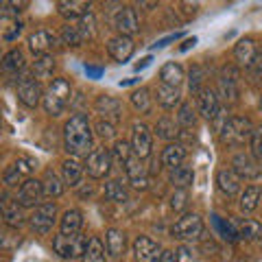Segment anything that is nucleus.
I'll use <instances>...</instances> for the list:
<instances>
[{
    "mask_svg": "<svg viewBox=\"0 0 262 262\" xmlns=\"http://www.w3.org/2000/svg\"><path fill=\"white\" fill-rule=\"evenodd\" d=\"M77 27H79V31H81V35H83L85 42H88V39H92V37H94V31H96V20H94V15L88 13V15H83V18H79Z\"/></svg>",
    "mask_w": 262,
    "mask_h": 262,
    "instance_id": "44",
    "label": "nucleus"
},
{
    "mask_svg": "<svg viewBox=\"0 0 262 262\" xmlns=\"http://www.w3.org/2000/svg\"><path fill=\"white\" fill-rule=\"evenodd\" d=\"M96 134L101 136V138H105V140H110V138H114V136H116L114 122H110V120H101V122L96 125Z\"/></svg>",
    "mask_w": 262,
    "mask_h": 262,
    "instance_id": "52",
    "label": "nucleus"
},
{
    "mask_svg": "<svg viewBox=\"0 0 262 262\" xmlns=\"http://www.w3.org/2000/svg\"><path fill=\"white\" fill-rule=\"evenodd\" d=\"M125 173H127V179L129 184L136 188V190H146L149 188V170L142 164V158H131L125 166Z\"/></svg>",
    "mask_w": 262,
    "mask_h": 262,
    "instance_id": "11",
    "label": "nucleus"
},
{
    "mask_svg": "<svg viewBox=\"0 0 262 262\" xmlns=\"http://www.w3.org/2000/svg\"><path fill=\"white\" fill-rule=\"evenodd\" d=\"M44 196V186L37 179H24L18 190V203L22 208H33L37 206L39 199Z\"/></svg>",
    "mask_w": 262,
    "mask_h": 262,
    "instance_id": "10",
    "label": "nucleus"
},
{
    "mask_svg": "<svg viewBox=\"0 0 262 262\" xmlns=\"http://www.w3.org/2000/svg\"><path fill=\"white\" fill-rule=\"evenodd\" d=\"M90 5L92 0H57V11L66 20H79L90 13Z\"/></svg>",
    "mask_w": 262,
    "mask_h": 262,
    "instance_id": "15",
    "label": "nucleus"
},
{
    "mask_svg": "<svg viewBox=\"0 0 262 262\" xmlns=\"http://www.w3.org/2000/svg\"><path fill=\"white\" fill-rule=\"evenodd\" d=\"M160 79H162V83L179 88L182 85V81H184V68L179 63H175V61L164 63L162 70H160Z\"/></svg>",
    "mask_w": 262,
    "mask_h": 262,
    "instance_id": "26",
    "label": "nucleus"
},
{
    "mask_svg": "<svg viewBox=\"0 0 262 262\" xmlns=\"http://www.w3.org/2000/svg\"><path fill=\"white\" fill-rule=\"evenodd\" d=\"M92 129H90V120L83 114H75L70 120L63 125V146L70 155H90L92 149Z\"/></svg>",
    "mask_w": 262,
    "mask_h": 262,
    "instance_id": "1",
    "label": "nucleus"
},
{
    "mask_svg": "<svg viewBox=\"0 0 262 262\" xmlns=\"http://www.w3.org/2000/svg\"><path fill=\"white\" fill-rule=\"evenodd\" d=\"M256 53H258V48H256V42H253L251 37H243L241 42L234 46V57H236V61H238L241 66H245V68H249V66H251Z\"/></svg>",
    "mask_w": 262,
    "mask_h": 262,
    "instance_id": "21",
    "label": "nucleus"
},
{
    "mask_svg": "<svg viewBox=\"0 0 262 262\" xmlns=\"http://www.w3.org/2000/svg\"><path fill=\"white\" fill-rule=\"evenodd\" d=\"M53 72H55V57L48 53L37 55L35 63H33V75L37 79H48V77H53Z\"/></svg>",
    "mask_w": 262,
    "mask_h": 262,
    "instance_id": "30",
    "label": "nucleus"
},
{
    "mask_svg": "<svg viewBox=\"0 0 262 262\" xmlns=\"http://www.w3.org/2000/svg\"><path fill=\"white\" fill-rule=\"evenodd\" d=\"M251 155L256 160H260L262 162V127H258V129H253V134H251Z\"/></svg>",
    "mask_w": 262,
    "mask_h": 262,
    "instance_id": "48",
    "label": "nucleus"
},
{
    "mask_svg": "<svg viewBox=\"0 0 262 262\" xmlns=\"http://www.w3.org/2000/svg\"><path fill=\"white\" fill-rule=\"evenodd\" d=\"M29 7V0H7V5L3 7L5 13H11V15H18L22 11H27Z\"/></svg>",
    "mask_w": 262,
    "mask_h": 262,
    "instance_id": "50",
    "label": "nucleus"
},
{
    "mask_svg": "<svg viewBox=\"0 0 262 262\" xmlns=\"http://www.w3.org/2000/svg\"><path fill=\"white\" fill-rule=\"evenodd\" d=\"M94 110H96V114H101V116L105 118V120H110V122H116L120 120V112H122V107H120V101L118 98H114V96H110V94H101V96H96V101H94Z\"/></svg>",
    "mask_w": 262,
    "mask_h": 262,
    "instance_id": "13",
    "label": "nucleus"
},
{
    "mask_svg": "<svg viewBox=\"0 0 262 262\" xmlns=\"http://www.w3.org/2000/svg\"><path fill=\"white\" fill-rule=\"evenodd\" d=\"M105 196H107L110 201L125 203L129 199V192H127V188L122 186V182H118V179H112V182L105 184Z\"/></svg>",
    "mask_w": 262,
    "mask_h": 262,
    "instance_id": "36",
    "label": "nucleus"
},
{
    "mask_svg": "<svg viewBox=\"0 0 262 262\" xmlns=\"http://www.w3.org/2000/svg\"><path fill=\"white\" fill-rule=\"evenodd\" d=\"M203 79H206V70H203L201 66H192V70H190V92L192 94H199L203 90L201 88Z\"/></svg>",
    "mask_w": 262,
    "mask_h": 262,
    "instance_id": "46",
    "label": "nucleus"
},
{
    "mask_svg": "<svg viewBox=\"0 0 262 262\" xmlns=\"http://www.w3.org/2000/svg\"><path fill=\"white\" fill-rule=\"evenodd\" d=\"M216 186L225 196L238 194L241 192V175L236 173V170H229V168L219 170L216 173Z\"/></svg>",
    "mask_w": 262,
    "mask_h": 262,
    "instance_id": "18",
    "label": "nucleus"
},
{
    "mask_svg": "<svg viewBox=\"0 0 262 262\" xmlns=\"http://www.w3.org/2000/svg\"><path fill=\"white\" fill-rule=\"evenodd\" d=\"M212 219H214V225H216V229H219V234L223 236L225 241H236L238 232H236V229H232V225L225 223V221H223V219H219V216H212Z\"/></svg>",
    "mask_w": 262,
    "mask_h": 262,
    "instance_id": "47",
    "label": "nucleus"
},
{
    "mask_svg": "<svg viewBox=\"0 0 262 262\" xmlns=\"http://www.w3.org/2000/svg\"><path fill=\"white\" fill-rule=\"evenodd\" d=\"M61 234H79L81 227H83V214L79 210H68L63 212V216L59 221Z\"/></svg>",
    "mask_w": 262,
    "mask_h": 262,
    "instance_id": "27",
    "label": "nucleus"
},
{
    "mask_svg": "<svg viewBox=\"0 0 262 262\" xmlns=\"http://www.w3.org/2000/svg\"><path fill=\"white\" fill-rule=\"evenodd\" d=\"M13 166H15V170H18L22 177H29L31 170H33V162H31V160H18V162L13 164Z\"/></svg>",
    "mask_w": 262,
    "mask_h": 262,
    "instance_id": "55",
    "label": "nucleus"
},
{
    "mask_svg": "<svg viewBox=\"0 0 262 262\" xmlns=\"http://www.w3.org/2000/svg\"><path fill=\"white\" fill-rule=\"evenodd\" d=\"M42 186H44V196H48V199H57V196L63 194V184H61V179L57 177L53 170H46Z\"/></svg>",
    "mask_w": 262,
    "mask_h": 262,
    "instance_id": "32",
    "label": "nucleus"
},
{
    "mask_svg": "<svg viewBox=\"0 0 262 262\" xmlns=\"http://www.w3.org/2000/svg\"><path fill=\"white\" fill-rule=\"evenodd\" d=\"M151 63V57H144V59L140 63H136V70H140V68H146V66Z\"/></svg>",
    "mask_w": 262,
    "mask_h": 262,
    "instance_id": "62",
    "label": "nucleus"
},
{
    "mask_svg": "<svg viewBox=\"0 0 262 262\" xmlns=\"http://www.w3.org/2000/svg\"><path fill=\"white\" fill-rule=\"evenodd\" d=\"M192 179H194V173L190 166H177L170 170V184L175 188H188L192 184Z\"/></svg>",
    "mask_w": 262,
    "mask_h": 262,
    "instance_id": "35",
    "label": "nucleus"
},
{
    "mask_svg": "<svg viewBox=\"0 0 262 262\" xmlns=\"http://www.w3.org/2000/svg\"><path fill=\"white\" fill-rule=\"evenodd\" d=\"M3 219H5V223L9 225V227H20L24 223L22 206H20L18 201H9L5 196V201H3Z\"/></svg>",
    "mask_w": 262,
    "mask_h": 262,
    "instance_id": "24",
    "label": "nucleus"
},
{
    "mask_svg": "<svg viewBox=\"0 0 262 262\" xmlns=\"http://www.w3.org/2000/svg\"><path fill=\"white\" fill-rule=\"evenodd\" d=\"M3 68H5V72H9V75H18V72L24 68V55H22L20 48H13V51H9L5 55Z\"/></svg>",
    "mask_w": 262,
    "mask_h": 262,
    "instance_id": "34",
    "label": "nucleus"
},
{
    "mask_svg": "<svg viewBox=\"0 0 262 262\" xmlns=\"http://www.w3.org/2000/svg\"><path fill=\"white\" fill-rule=\"evenodd\" d=\"M219 92L225 101H236L238 96V75L234 68H225L219 77Z\"/></svg>",
    "mask_w": 262,
    "mask_h": 262,
    "instance_id": "16",
    "label": "nucleus"
},
{
    "mask_svg": "<svg viewBox=\"0 0 262 262\" xmlns=\"http://www.w3.org/2000/svg\"><path fill=\"white\" fill-rule=\"evenodd\" d=\"M184 160H186V146L179 144V142L168 144L166 149L162 151V164L166 168H170V170L177 168V166H182Z\"/></svg>",
    "mask_w": 262,
    "mask_h": 262,
    "instance_id": "22",
    "label": "nucleus"
},
{
    "mask_svg": "<svg viewBox=\"0 0 262 262\" xmlns=\"http://www.w3.org/2000/svg\"><path fill=\"white\" fill-rule=\"evenodd\" d=\"M258 162L253 155L249 153H238V155H234V160H232V166L234 170L241 175V179H256L260 177V166H258Z\"/></svg>",
    "mask_w": 262,
    "mask_h": 262,
    "instance_id": "14",
    "label": "nucleus"
},
{
    "mask_svg": "<svg viewBox=\"0 0 262 262\" xmlns=\"http://www.w3.org/2000/svg\"><path fill=\"white\" fill-rule=\"evenodd\" d=\"M131 105L140 112V114H149L151 112V92L146 88H140L131 94Z\"/></svg>",
    "mask_w": 262,
    "mask_h": 262,
    "instance_id": "39",
    "label": "nucleus"
},
{
    "mask_svg": "<svg viewBox=\"0 0 262 262\" xmlns=\"http://www.w3.org/2000/svg\"><path fill=\"white\" fill-rule=\"evenodd\" d=\"M162 256V247L149 236H138L134 241V258L136 262H158Z\"/></svg>",
    "mask_w": 262,
    "mask_h": 262,
    "instance_id": "8",
    "label": "nucleus"
},
{
    "mask_svg": "<svg viewBox=\"0 0 262 262\" xmlns=\"http://www.w3.org/2000/svg\"><path fill=\"white\" fill-rule=\"evenodd\" d=\"M48 92H53L55 96H59L61 101L68 103L70 96H72V85L68 79H55L51 85H48Z\"/></svg>",
    "mask_w": 262,
    "mask_h": 262,
    "instance_id": "42",
    "label": "nucleus"
},
{
    "mask_svg": "<svg viewBox=\"0 0 262 262\" xmlns=\"http://www.w3.org/2000/svg\"><path fill=\"white\" fill-rule=\"evenodd\" d=\"M85 72H88L90 77H94V79H98V77L103 75V70H101V68H92V66H85Z\"/></svg>",
    "mask_w": 262,
    "mask_h": 262,
    "instance_id": "60",
    "label": "nucleus"
},
{
    "mask_svg": "<svg viewBox=\"0 0 262 262\" xmlns=\"http://www.w3.org/2000/svg\"><path fill=\"white\" fill-rule=\"evenodd\" d=\"M85 247H88V238L81 234H59L53 241L55 253L63 260H75L79 256H83Z\"/></svg>",
    "mask_w": 262,
    "mask_h": 262,
    "instance_id": "3",
    "label": "nucleus"
},
{
    "mask_svg": "<svg viewBox=\"0 0 262 262\" xmlns=\"http://www.w3.org/2000/svg\"><path fill=\"white\" fill-rule=\"evenodd\" d=\"M249 77H251L253 81L262 79V51H258L256 57H253V61H251V66H249Z\"/></svg>",
    "mask_w": 262,
    "mask_h": 262,
    "instance_id": "53",
    "label": "nucleus"
},
{
    "mask_svg": "<svg viewBox=\"0 0 262 262\" xmlns=\"http://www.w3.org/2000/svg\"><path fill=\"white\" fill-rule=\"evenodd\" d=\"M179 37H182V33H175V35H168V37L160 39V42L155 44V46H158V48H162V46H166V44H170V42H175V39H179Z\"/></svg>",
    "mask_w": 262,
    "mask_h": 262,
    "instance_id": "59",
    "label": "nucleus"
},
{
    "mask_svg": "<svg viewBox=\"0 0 262 262\" xmlns=\"http://www.w3.org/2000/svg\"><path fill=\"white\" fill-rule=\"evenodd\" d=\"M177 120H179V125H182V127H194L196 125V116H194V112H192V107L188 103L179 105Z\"/></svg>",
    "mask_w": 262,
    "mask_h": 262,
    "instance_id": "45",
    "label": "nucleus"
},
{
    "mask_svg": "<svg viewBox=\"0 0 262 262\" xmlns=\"http://www.w3.org/2000/svg\"><path fill=\"white\" fill-rule=\"evenodd\" d=\"M18 98H20L24 105H27V107H37L39 101H44L42 85H39L31 75L22 77L18 81Z\"/></svg>",
    "mask_w": 262,
    "mask_h": 262,
    "instance_id": "7",
    "label": "nucleus"
},
{
    "mask_svg": "<svg viewBox=\"0 0 262 262\" xmlns=\"http://www.w3.org/2000/svg\"><path fill=\"white\" fill-rule=\"evenodd\" d=\"M179 101H182L179 88L166 85V83H160V85H158V103L162 105V107L173 110V107H177V105H179Z\"/></svg>",
    "mask_w": 262,
    "mask_h": 262,
    "instance_id": "25",
    "label": "nucleus"
},
{
    "mask_svg": "<svg viewBox=\"0 0 262 262\" xmlns=\"http://www.w3.org/2000/svg\"><path fill=\"white\" fill-rule=\"evenodd\" d=\"M173 238L177 241H194L203 234V221L199 214H184L170 229Z\"/></svg>",
    "mask_w": 262,
    "mask_h": 262,
    "instance_id": "4",
    "label": "nucleus"
},
{
    "mask_svg": "<svg viewBox=\"0 0 262 262\" xmlns=\"http://www.w3.org/2000/svg\"><path fill=\"white\" fill-rule=\"evenodd\" d=\"M188 199H190V194H188V188H175L173 194L168 196L170 210H175V212H182V210H186V206H188Z\"/></svg>",
    "mask_w": 262,
    "mask_h": 262,
    "instance_id": "43",
    "label": "nucleus"
},
{
    "mask_svg": "<svg viewBox=\"0 0 262 262\" xmlns=\"http://www.w3.org/2000/svg\"><path fill=\"white\" fill-rule=\"evenodd\" d=\"M236 232H238V238L243 241H258L262 238V225L258 221H251V219H243L236 223Z\"/></svg>",
    "mask_w": 262,
    "mask_h": 262,
    "instance_id": "28",
    "label": "nucleus"
},
{
    "mask_svg": "<svg viewBox=\"0 0 262 262\" xmlns=\"http://www.w3.org/2000/svg\"><path fill=\"white\" fill-rule=\"evenodd\" d=\"M107 51L118 63H125L129 57L134 55V42H131V37H127V35H116L110 39Z\"/></svg>",
    "mask_w": 262,
    "mask_h": 262,
    "instance_id": "17",
    "label": "nucleus"
},
{
    "mask_svg": "<svg viewBox=\"0 0 262 262\" xmlns=\"http://www.w3.org/2000/svg\"><path fill=\"white\" fill-rule=\"evenodd\" d=\"M61 39H63L66 46H81L85 42L83 35H81V31H79V27L77 24H70V22L61 27Z\"/></svg>",
    "mask_w": 262,
    "mask_h": 262,
    "instance_id": "38",
    "label": "nucleus"
},
{
    "mask_svg": "<svg viewBox=\"0 0 262 262\" xmlns=\"http://www.w3.org/2000/svg\"><path fill=\"white\" fill-rule=\"evenodd\" d=\"M105 245L103 241L98 238V236H92V238L88 241V247H85V253L81 258L83 262H105Z\"/></svg>",
    "mask_w": 262,
    "mask_h": 262,
    "instance_id": "31",
    "label": "nucleus"
},
{
    "mask_svg": "<svg viewBox=\"0 0 262 262\" xmlns=\"http://www.w3.org/2000/svg\"><path fill=\"white\" fill-rule=\"evenodd\" d=\"M182 5H184L186 13H194L196 9H199V0H182Z\"/></svg>",
    "mask_w": 262,
    "mask_h": 262,
    "instance_id": "57",
    "label": "nucleus"
},
{
    "mask_svg": "<svg viewBox=\"0 0 262 262\" xmlns=\"http://www.w3.org/2000/svg\"><path fill=\"white\" fill-rule=\"evenodd\" d=\"M53 42H55V35L48 29H39L29 35V48H31V53H35V55H44L48 48L53 46Z\"/></svg>",
    "mask_w": 262,
    "mask_h": 262,
    "instance_id": "20",
    "label": "nucleus"
},
{
    "mask_svg": "<svg viewBox=\"0 0 262 262\" xmlns=\"http://www.w3.org/2000/svg\"><path fill=\"white\" fill-rule=\"evenodd\" d=\"M20 179H22V175L18 173V170H15V166H9L5 170V186H18L20 184Z\"/></svg>",
    "mask_w": 262,
    "mask_h": 262,
    "instance_id": "54",
    "label": "nucleus"
},
{
    "mask_svg": "<svg viewBox=\"0 0 262 262\" xmlns=\"http://www.w3.org/2000/svg\"><path fill=\"white\" fill-rule=\"evenodd\" d=\"M177 262H199V258H196V251L192 247L182 245V247L177 249Z\"/></svg>",
    "mask_w": 262,
    "mask_h": 262,
    "instance_id": "51",
    "label": "nucleus"
},
{
    "mask_svg": "<svg viewBox=\"0 0 262 262\" xmlns=\"http://www.w3.org/2000/svg\"><path fill=\"white\" fill-rule=\"evenodd\" d=\"M155 134H158L162 140H175V138L179 136V127H177V122L173 118L162 116L158 120V125H155Z\"/></svg>",
    "mask_w": 262,
    "mask_h": 262,
    "instance_id": "33",
    "label": "nucleus"
},
{
    "mask_svg": "<svg viewBox=\"0 0 262 262\" xmlns=\"http://www.w3.org/2000/svg\"><path fill=\"white\" fill-rule=\"evenodd\" d=\"M44 110H46V114H51V116H61L63 114V110H66V101H61L59 96H55L53 92H48L46 90V94H44Z\"/></svg>",
    "mask_w": 262,
    "mask_h": 262,
    "instance_id": "40",
    "label": "nucleus"
},
{
    "mask_svg": "<svg viewBox=\"0 0 262 262\" xmlns=\"http://www.w3.org/2000/svg\"><path fill=\"white\" fill-rule=\"evenodd\" d=\"M61 173H63V182L68 186H79L81 177H83V166L75 158H70L61 164Z\"/></svg>",
    "mask_w": 262,
    "mask_h": 262,
    "instance_id": "29",
    "label": "nucleus"
},
{
    "mask_svg": "<svg viewBox=\"0 0 262 262\" xmlns=\"http://www.w3.org/2000/svg\"><path fill=\"white\" fill-rule=\"evenodd\" d=\"M112 162H114L112 151H107V149H94L92 153L88 155V160H85V170H88V175L94 177V179L107 177L110 170H112Z\"/></svg>",
    "mask_w": 262,
    "mask_h": 262,
    "instance_id": "5",
    "label": "nucleus"
},
{
    "mask_svg": "<svg viewBox=\"0 0 262 262\" xmlns=\"http://www.w3.org/2000/svg\"><path fill=\"white\" fill-rule=\"evenodd\" d=\"M131 151H134V146H129V142L118 140L112 149V158L116 160V164H120V166H127V162L131 160Z\"/></svg>",
    "mask_w": 262,
    "mask_h": 262,
    "instance_id": "41",
    "label": "nucleus"
},
{
    "mask_svg": "<svg viewBox=\"0 0 262 262\" xmlns=\"http://www.w3.org/2000/svg\"><path fill=\"white\" fill-rule=\"evenodd\" d=\"M138 9H142V11H153L155 7L160 5V0H134Z\"/></svg>",
    "mask_w": 262,
    "mask_h": 262,
    "instance_id": "56",
    "label": "nucleus"
},
{
    "mask_svg": "<svg viewBox=\"0 0 262 262\" xmlns=\"http://www.w3.org/2000/svg\"><path fill=\"white\" fill-rule=\"evenodd\" d=\"M258 201H260V188L258 186L245 188V192L241 194V210L253 212V210L258 208Z\"/></svg>",
    "mask_w": 262,
    "mask_h": 262,
    "instance_id": "37",
    "label": "nucleus"
},
{
    "mask_svg": "<svg viewBox=\"0 0 262 262\" xmlns=\"http://www.w3.org/2000/svg\"><path fill=\"white\" fill-rule=\"evenodd\" d=\"M260 110H262V96H260Z\"/></svg>",
    "mask_w": 262,
    "mask_h": 262,
    "instance_id": "63",
    "label": "nucleus"
},
{
    "mask_svg": "<svg viewBox=\"0 0 262 262\" xmlns=\"http://www.w3.org/2000/svg\"><path fill=\"white\" fill-rule=\"evenodd\" d=\"M158 262H177V251H162Z\"/></svg>",
    "mask_w": 262,
    "mask_h": 262,
    "instance_id": "58",
    "label": "nucleus"
},
{
    "mask_svg": "<svg viewBox=\"0 0 262 262\" xmlns=\"http://www.w3.org/2000/svg\"><path fill=\"white\" fill-rule=\"evenodd\" d=\"M22 27H24V24L18 22V20L11 22V24H7V27L3 29V39H5V42H13V39L22 33Z\"/></svg>",
    "mask_w": 262,
    "mask_h": 262,
    "instance_id": "49",
    "label": "nucleus"
},
{
    "mask_svg": "<svg viewBox=\"0 0 262 262\" xmlns=\"http://www.w3.org/2000/svg\"><path fill=\"white\" fill-rule=\"evenodd\" d=\"M138 15L134 7H120L114 15V29L118 31V35H127L131 37L134 33H138Z\"/></svg>",
    "mask_w": 262,
    "mask_h": 262,
    "instance_id": "9",
    "label": "nucleus"
},
{
    "mask_svg": "<svg viewBox=\"0 0 262 262\" xmlns=\"http://www.w3.org/2000/svg\"><path fill=\"white\" fill-rule=\"evenodd\" d=\"M196 44V37H190V39H186V42L182 44V51H188L190 46H194Z\"/></svg>",
    "mask_w": 262,
    "mask_h": 262,
    "instance_id": "61",
    "label": "nucleus"
},
{
    "mask_svg": "<svg viewBox=\"0 0 262 262\" xmlns=\"http://www.w3.org/2000/svg\"><path fill=\"white\" fill-rule=\"evenodd\" d=\"M219 112H221L219 110V96L212 92V90L203 88L199 92V114L208 120H214L219 116Z\"/></svg>",
    "mask_w": 262,
    "mask_h": 262,
    "instance_id": "19",
    "label": "nucleus"
},
{
    "mask_svg": "<svg viewBox=\"0 0 262 262\" xmlns=\"http://www.w3.org/2000/svg\"><path fill=\"white\" fill-rule=\"evenodd\" d=\"M55 216H57V206L53 201L48 203H42V206H37L35 212L31 214V229L37 234H46L51 232V227L55 225Z\"/></svg>",
    "mask_w": 262,
    "mask_h": 262,
    "instance_id": "6",
    "label": "nucleus"
},
{
    "mask_svg": "<svg viewBox=\"0 0 262 262\" xmlns=\"http://www.w3.org/2000/svg\"><path fill=\"white\" fill-rule=\"evenodd\" d=\"M253 125L249 118L245 116H232L225 120L223 129H221V142L227 146H241L247 140H251Z\"/></svg>",
    "mask_w": 262,
    "mask_h": 262,
    "instance_id": "2",
    "label": "nucleus"
},
{
    "mask_svg": "<svg viewBox=\"0 0 262 262\" xmlns=\"http://www.w3.org/2000/svg\"><path fill=\"white\" fill-rule=\"evenodd\" d=\"M125 245H127V238H125V234H122L120 229H116V227L107 229V234H105V247H107V253L112 258L122 256Z\"/></svg>",
    "mask_w": 262,
    "mask_h": 262,
    "instance_id": "23",
    "label": "nucleus"
},
{
    "mask_svg": "<svg viewBox=\"0 0 262 262\" xmlns=\"http://www.w3.org/2000/svg\"><path fill=\"white\" fill-rule=\"evenodd\" d=\"M131 146L138 158H149L153 151V136L146 125H134V136H131Z\"/></svg>",
    "mask_w": 262,
    "mask_h": 262,
    "instance_id": "12",
    "label": "nucleus"
}]
</instances>
